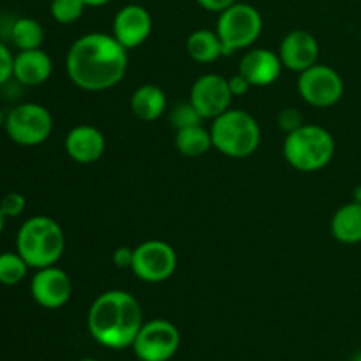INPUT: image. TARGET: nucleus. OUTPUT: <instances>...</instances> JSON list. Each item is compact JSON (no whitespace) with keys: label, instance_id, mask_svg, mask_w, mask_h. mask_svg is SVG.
<instances>
[{"label":"nucleus","instance_id":"1","mask_svg":"<svg viewBox=\"0 0 361 361\" xmlns=\"http://www.w3.org/2000/svg\"><path fill=\"white\" fill-rule=\"evenodd\" d=\"M129 49L123 48L113 34L88 32L69 46L66 73L73 85L85 92H106L126 78Z\"/></svg>","mask_w":361,"mask_h":361},{"label":"nucleus","instance_id":"2","mask_svg":"<svg viewBox=\"0 0 361 361\" xmlns=\"http://www.w3.org/2000/svg\"><path fill=\"white\" fill-rule=\"evenodd\" d=\"M143 323L141 303L123 289L101 293L88 309V331L97 344L108 349L133 348Z\"/></svg>","mask_w":361,"mask_h":361},{"label":"nucleus","instance_id":"3","mask_svg":"<svg viewBox=\"0 0 361 361\" xmlns=\"http://www.w3.org/2000/svg\"><path fill=\"white\" fill-rule=\"evenodd\" d=\"M66 250V235L59 222L48 215H34L16 233V252L34 270L53 267Z\"/></svg>","mask_w":361,"mask_h":361},{"label":"nucleus","instance_id":"4","mask_svg":"<svg viewBox=\"0 0 361 361\" xmlns=\"http://www.w3.org/2000/svg\"><path fill=\"white\" fill-rule=\"evenodd\" d=\"M337 145L328 129L317 123H303L286 134L282 152L291 168L302 173H316L326 168L334 159Z\"/></svg>","mask_w":361,"mask_h":361},{"label":"nucleus","instance_id":"5","mask_svg":"<svg viewBox=\"0 0 361 361\" xmlns=\"http://www.w3.org/2000/svg\"><path fill=\"white\" fill-rule=\"evenodd\" d=\"M212 143L219 154L229 159H247L261 145V127L245 109L229 108L210 126Z\"/></svg>","mask_w":361,"mask_h":361},{"label":"nucleus","instance_id":"6","mask_svg":"<svg viewBox=\"0 0 361 361\" xmlns=\"http://www.w3.org/2000/svg\"><path fill=\"white\" fill-rule=\"evenodd\" d=\"M215 32L222 42L224 56H229L240 49H249L259 39L263 32V16L250 4L235 2L219 13Z\"/></svg>","mask_w":361,"mask_h":361},{"label":"nucleus","instance_id":"7","mask_svg":"<svg viewBox=\"0 0 361 361\" xmlns=\"http://www.w3.org/2000/svg\"><path fill=\"white\" fill-rule=\"evenodd\" d=\"M53 115L39 102H20L6 115L7 136L20 147H39L53 133Z\"/></svg>","mask_w":361,"mask_h":361},{"label":"nucleus","instance_id":"8","mask_svg":"<svg viewBox=\"0 0 361 361\" xmlns=\"http://www.w3.org/2000/svg\"><path fill=\"white\" fill-rule=\"evenodd\" d=\"M178 264L176 250L164 240H147L134 247L133 274L147 284H161L173 277Z\"/></svg>","mask_w":361,"mask_h":361},{"label":"nucleus","instance_id":"9","mask_svg":"<svg viewBox=\"0 0 361 361\" xmlns=\"http://www.w3.org/2000/svg\"><path fill=\"white\" fill-rule=\"evenodd\" d=\"M182 335L175 323L152 319L143 323L133 342L134 355L141 361H169L176 355Z\"/></svg>","mask_w":361,"mask_h":361},{"label":"nucleus","instance_id":"10","mask_svg":"<svg viewBox=\"0 0 361 361\" xmlns=\"http://www.w3.org/2000/svg\"><path fill=\"white\" fill-rule=\"evenodd\" d=\"M298 94L314 108H331L344 95V80L334 67L326 63H314L300 73Z\"/></svg>","mask_w":361,"mask_h":361},{"label":"nucleus","instance_id":"11","mask_svg":"<svg viewBox=\"0 0 361 361\" xmlns=\"http://www.w3.org/2000/svg\"><path fill=\"white\" fill-rule=\"evenodd\" d=\"M233 94L228 78L217 73H207L197 78L189 92V102L203 120H214L231 108Z\"/></svg>","mask_w":361,"mask_h":361},{"label":"nucleus","instance_id":"12","mask_svg":"<svg viewBox=\"0 0 361 361\" xmlns=\"http://www.w3.org/2000/svg\"><path fill=\"white\" fill-rule=\"evenodd\" d=\"M30 295L42 309H62L73 296V282L69 274L56 264L39 268L30 281Z\"/></svg>","mask_w":361,"mask_h":361},{"label":"nucleus","instance_id":"13","mask_svg":"<svg viewBox=\"0 0 361 361\" xmlns=\"http://www.w3.org/2000/svg\"><path fill=\"white\" fill-rule=\"evenodd\" d=\"M154 30V20L147 7L140 4H127L116 11L113 18V37L126 49L145 44Z\"/></svg>","mask_w":361,"mask_h":361},{"label":"nucleus","instance_id":"14","mask_svg":"<svg viewBox=\"0 0 361 361\" xmlns=\"http://www.w3.org/2000/svg\"><path fill=\"white\" fill-rule=\"evenodd\" d=\"M279 56L284 69L293 73H303L317 63L319 59V42L316 35L307 30H291L284 35L279 46Z\"/></svg>","mask_w":361,"mask_h":361},{"label":"nucleus","instance_id":"15","mask_svg":"<svg viewBox=\"0 0 361 361\" xmlns=\"http://www.w3.org/2000/svg\"><path fill=\"white\" fill-rule=\"evenodd\" d=\"M63 148L71 161L78 164H94L104 155L106 137L101 130L90 123L74 126L63 140Z\"/></svg>","mask_w":361,"mask_h":361},{"label":"nucleus","instance_id":"16","mask_svg":"<svg viewBox=\"0 0 361 361\" xmlns=\"http://www.w3.org/2000/svg\"><path fill=\"white\" fill-rule=\"evenodd\" d=\"M282 60L279 53L267 48H252L242 56L238 73L249 80L252 87H268L281 78Z\"/></svg>","mask_w":361,"mask_h":361},{"label":"nucleus","instance_id":"17","mask_svg":"<svg viewBox=\"0 0 361 361\" xmlns=\"http://www.w3.org/2000/svg\"><path fill=\"white\" fill-rule=\"evenodd\" d=\"M53 60L42 48L25 49L14 55L13 78L23 87H39L49 80Z\"/></svg>","mask_w":361,"mask_h":361},{"label":"nucleus","instance_id":"18","mask_svg":"<svg viewBox=\"0 0 361 361\" xmlns=\"http://www.w3.org/2000/svg\"><path fill=\"white\" fill-rule=\"evenodd\" d=\"M166 108V92L154 83L141 85L130 95V111L141 122H155L164 115Z\"/></svg>","mask_w":361,"mask_h":361},{"label":"nucleus","instance_id":"19","mask_svg":"<svg viewBox=\"0 0 361 361\" xmlns=\"http://www.w3.org/2000/svg\"><path fill=\"white\" fill-rule=\"evenodd\" d=\"M330 231L344 245L361 243V204L355 201L342 204L331 217Z\"/></svg>","mask_w":361,"mask_h":361},{"label":"nucleus","instance_id":"20","mask_svg":"<svg viewBox=\"0 0 361 361\" xmlns=\"http://www.w3.org/2000/svg\"><path fill=\"white\" fill-rule=\"evenodd\" d=\"M187 55L197 63H212L217 59L224 56L222 42L219 39L217 32L208 30V28H200L194 30L187 37Z\"/></svg>","mask_w":361,"mask_h":361},{"label":"nucleus","instance_id":"21","mask_svg":"<svg viewBox=\"0 0 361 361\" xmlns=\"http://www.w3.org/2000/svg\"><path fill=\"white\" fill-rule=\"evenodd\" d=\"M175 148L183 157H203L210 152V148H214L210 129L203 127V123L178 129L175 133Z\"/></svg>","mask_w":361,"mask_h":361},{"label":"nucleus","instance_id":"22","mask_svg":"<svg viewBox=\"0 0 361 361\" xmlns=\"http://www.w3.org/2000/svg\"><path fill=\"white\" fill-rule=\"evenodd\" d=\"M11 42L16 46L18 51H25V49H37L41 48L44 42V28L34 18H16L11 27L9 34Z\"/></svg>","mask_w":361,"mask_h":361},{"label":"nucleus","instance_id":"23","mask_svg":"<svg viewBox=\"0 0 361 361\" xmlns=\"http://www.w3.org/2000/svg\"><path fill=\"white\" fill-rule=\"evenodd\" d=\"M28 264L18 252L0 254V284L18 286L28 274Z\"/></svg>","mask_w":361,"mask_h":361},{"label":"nucleus","instance_id":"24","mask_svg":"<svg viewBox=\"0 0 361 361\" xmlns=\"http://www.w3.org/2000/svg\"><path fill=\"white\" fill-rule=\"evenodd\" d=\"M87 6L83 0H51L49 14L60 25H73L83 16Z\"/></svg>","mask_w":361,"mask_h":361},{"label":"nucleus","instance_id":"25","mask_svg":"<svg viewBox=\"0 0 361 361\" xmlns=\"http://www.w3.org/2000/svg\"><path fill=\"white\" fill-rule=\"evenodd\" d=\"M169 120H171V126L175 127V130L203 123V116L197 113V109L189 101L176 104L169 113Z\"/></svg>","mask_w":361,"mask_h":361},{"label":"nucleus","instance_id":"26","mask_svg":"<svg viewBox=\"0 0 361 361\" xmlns=\"http://www.w3.org/2000/svg\"><path fill=\"white\" fill-rule=\"evenodd\" d=\"M27 207V200L20 192H9L0 200V214L6 219L20 217Z\"/></svg>","mask_w":361,"mask_h":361},{"label":"nucleus","instance_id":"27","mask_svg":"<svg viewBox=\"0 0 361 361\" xmlns=\"http://www.w3.org/2000/svg\"><path fill=\"white\" fill-rule=\"evenodd\" d=\"M277 123H279V129L284 130L286 134L293 133L296 130L298 127H302L303 123V115L295 108H284L281 113L277 115Z\"/></svg>","mask_w":361,"mask_h":361},{"label":"nucleus","instance_id":"28","mask_svg":"<svg viewBox=\"0 0 361 361\" xmlns=\"http://www.w3.org/2000/svg\"><path fill=\"white\" fill-rule=\"evenodd\" d=\"M13 62L14 55L7 48L6 42L0 39V87H4L9 80H13Z\"/></svg>","mask_w":361,"mask_h":361},{"label":"nucleus","instance_id":"29","mask_svg":"<svg viewBox=\"0 0 361 361\" xmlns=\"http://www.w3.org/2000/svg\"><path fill=\"white\" fill-rule=\"evenodd\" d=\"M111 259L113 263H115V267L120 268V270H126V268H129L130 270V267H133V259H134V249H130V247L127 245L116 247Z\"/></svg>","mask_w":361,"mask_h":361},{"label":"nucleus","instance_id":"30","mask_svg":"<svg viewBox=\"0 0 361 361\" xmlns=\"http://www.w3.org/2000/svg\"><path fill=\"white\" fill-rule=\"evenodd\" d=\"M229 83V90H231L233 97H243V95L249 94V90L252 88V85L249 83L245 76H242L240 73L233 74L231 78H228Z\"/></svg>","mask_w":361,"mask_h":361},{"label":"nucleus","instance_id":"31","mask_svg":"<svg viewBox=\"0 0 361 361\" xmlns=\"http://www.w3.org/2000/svg\"><path fill=\"white\" fill-rule=\"evenodd\" d=\"M200 4V7H203L208 13H222L224 9H228L229 6H233L238 0H196Z\"/></svg>","mask_w":361,"mask_h":361},{"label":"nucleus","instance_id":"32","mask_svg":"<svg viewBox=\"0 0 361 361\" xmlns=\"http://www.w3.org/2000/svg\"><path fill=\"white\" fill-rule=\"evenodd\" d=\"M109 2H111V0H83V4L87 7H104L108 6Z\"/></svg>","mask_w":361,"mask_h":361},{"label":"nucleus","instance_id":"33","mask_svg":"<svg viewBox=\"0 0 361 361\" xmlns=\"http://www.w3.org/2000/svg\"><path fill=\"white\" fill-rule=\"evenodd\" d=\"M353 201H355V203H360L361 204V185L355 187V190H353Z\"/></svg>","mask_w":361,"mask_h":361},{"label":"nucleus","instance_id":"34","mask_svg":"<svg viewBox=\"0 0 361 361\" xmlns=\"http://www.w3.org/2000/svg\"><path fill=\"white\" fill-rule=\"evenodd\" d=\"M6 115H7V113H4L2 106H0V129H2L4 123H6Z\"/></svg>","mask_w":361,"mask_h":361},{"label":"nucleus","instance_id":"35","mask_svg":"<svg viewBox=\"0 0 361 361\" xmlns=\"http://www.w3.org/2000/svg\"><path fill=\"white\" fill-rule=\"evenodd\" d=\"M4 228H6V217H4V215L0 214V235H2Z\"/></svg>","mask_w":361,"mask_h":361},{"label":"nucleus","instance_id":"36","mask_svg":"<svg viewBox=\"0 0 361 361\" xmlns=\"http://www.w3.org/2000/svg\"><path fill=\"white\" fill-rule=\"evenodd\" d=\"M351 361H361V351L360 353H356L355 356H353V360Z\"/></svg>","mask_w":361,"mask_h":361},{"label":"nucleus","instance_id":"37","mask_svg":"<svg viewBox=\"0 0 361 361\" xmlns=\"http://www.w3.org/2000/svg\"><path fill=\"white\" fill-rule=\"evenodd\" d=\"M80 361H99V360H95V358H83V360H80Z\"/></svg>","mask_w":361,"mask_h":361},{"label":"nucleus","instance_id":"38","mask_svg":"<svg viewBox=\"0 0 361 361\" xmlns=\"http://www.w3.org/2000/svg\"><path fill=\"white\" fill-rule=\"evenodd\" d=\"M137 361H141V360H137Z\"/></svg>","mask_w":361,"mask_h":361}]
</instances>
